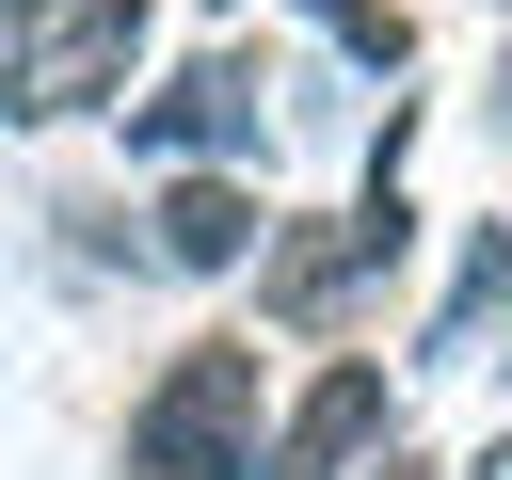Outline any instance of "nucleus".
I'll return each instance as SVG.
<instances>
[{"instance_id": "obj_9", "label": "nucleus", "mask_w": 512, "mask_h": 480, "mask_svg": "<svg viewBox=\"0 0 512 480\" xmlns=\"http://www.w3.org/2000/svg\"><path fill=\"white\" fill-rule=\"evenodd\" d=\"M496 144H512V64H496Z\"/></svg>"}, {"instance_id": "obj_6", "label": "nucleus", "mask_w": 512, "mask_h": 480, "mask_svg": "<svg viewBox=\"0 0 512 480\" xmlns=\"http://www.w3.org/2000/svg\"><path fill=\"white\" fill-rule=\"evenodd\" d=\"M384 272H400V256L368 240V208H336L320 240H272V256H256V304H272V320H352Z\"/></svg>"}, {"instance_id": "obj_11", "label": "nucleus", "mask_w": 512, "mask_h": 480, "mask_svg": "<svg viewBox=\"0 0 512 480\" xmlns=\"http://www.w3.org/2000/svg\"><path fill=\"white\" fill-rule=\"evenodd\" d=\"M496 480H512V448H496Z\"/></svg>"}, {"instance_id": "obj_1", "label": "nucleus", "mask_w": 512, "mask_h": 480, "mask_svg": "<svg viewBox=\"0 0 512 480\" xmlns=\"http://www.w3.org/2000/svg\"><path fill=\"white\" fill-rule=\"evenodd\" d=\"M256 448H272V352L256 336H192L128 400V480H256Z\"/></svg>"}, {"instance_id": "obj_8", "label": "nucleus", "mask_w": 512, "mask_h": 480, "mask_svg": "<svg viewBox=\"0 0 512 480\" xmlns=\"http://www.w3.org/2000/svg\"><path fill=\"white\" fill-rule=\"evenodd\" d=\"M368 480H432V464H416V448H384V464H368Z\"/></svg>"}, {"instance_id": "obj_7", "label": "nucleus", "mask_w": 512, "mask_h": 480, "mask_svg": "<svg viewBox=\"0 0 512 480\" xmlns=\"http://www.w3.org/2000/svg\"><path fill=\"white\" fill-rule=\"evenodd\" d=\"M304 16H320V32L352 48V64H384V80L416 64V16H400V0H304Z\"/></svg>"}, {"instance_id": "obj_4", "label": "nucleus", "mask_w": 512, "mask_h": 480, "mask_svg": "<svg viewBox=\"0 0 512 480\" xmlns=\"http://www.w3.org/2000/svg\"><path fill=\"white\" fill-rule=\"evenodd\" d=\"M384 416H400V400H384V352H336V368H320V384L272 416L256 480H352V464L384 448Z\"/></svg>"}, {"instance_id": "obj_2", "label": "nucleus", "mask_w": 512, "mask_h": 480, "mask_svg": "<svg viewBox=\"0 0 512 480\" xmlns=\"http://www.w3.org/2000/svg\"><path fill=\"white\" fill-rule=\"evenodd\" d=\"M144 80V0H48L0 32V128H64V112H112Z\"/></svg>"}, {"instance_id": "obj_5", "label": "nucleus", "mask_w": 512, "mask_h": 480, "mask_svg": "<svg viewBox=\"0 0 512 480\" xmlns=\"http://www.w3.org/2000/svg\"><path fill=\"white\" fill-rule=\"evenodd\" d=\"M144 224H160V240H144L160 272H256V256H272V208H256V176H240V160H176Z\"/></svg>"}, {"instance_id": "obj_3", "label": "nucleus", "mask_w": 512, "mask_h": 480, "mask_svg": "<svg viewBox=\"0 0 512 480\" xmlns=\"http://www.w3.org/2000/svg\"><path fill=\"white\" fill-rule=\"evenodd\" d=\"M256 96H272V64H256V48H208V64H176L160 96H128V160H160V176H176V160H256V128H272Z\"/></svg>"}, {"instance_id": "obj_10", "label": "nucleus", "mask_w": 512, "mask_h": 480, "mask_svg": "<svg viewBox=\"0 0 512 480\" xmlns=\"http://www.w3.org/2000/svg\"><path fill=\"white\" fill-rule=\"evenodd\" d=\"M16 16H48V0H0V32H16Z\"/></svg>"}]
</instances>
